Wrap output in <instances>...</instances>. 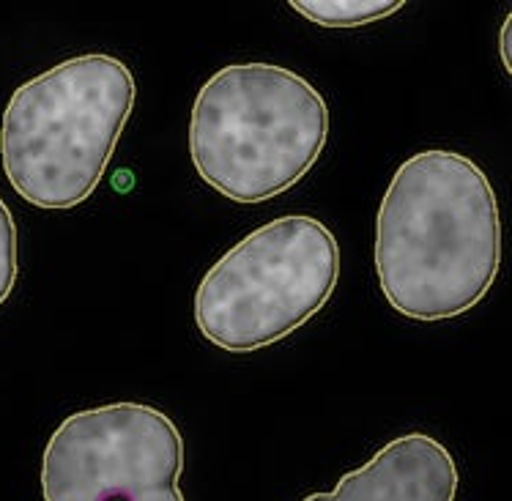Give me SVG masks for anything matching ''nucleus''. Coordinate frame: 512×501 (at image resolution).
<instances>
[{
  "mask_svg": "<svg viewBox=\"0 0 512 501\" xmlns=\"http://www.w3.org/2000/svg\"><path fill=\"white\" fill-rule=\"evenodd\" d=\"M20 272V255H17V222L11 217L6 200L0 198V304L6 302L14 291Z\"/></svg>",
  "mask_w": 512,
  "mask_h": 501,
  "instance_id": "6e6552de",
  "label": "nucleus"
},
{
  "mask_svg": "<svg viewBox=\"0 0 512 501\" xmlns=\"http://www.w3.org/2000/svg\"><path fill=\"white\" fill-rule=\"evenodd\" d=\"M326 140V99L277 63H230L214 72L189 115L192 165L236 203H263L296 187Z\"/></svg>",
  "mask_w": 512,
  "mask_h": 501,
  "instance_id": "7ed1b4c3",
  "label": "nucleus"
},
{
  "mask_svg": "<svg viewBox=\"0 0 512 501\" xmlns=\"http://www.w3.org/2000/svg\"><path fill=\"white\" fill-rule=\"evenodd\" d=\"M458 463L439 439L406 433L378 449L365 466L340 477L335 491L304 501H455Z\"/></svg>",
  "mask_w": 512,
  "mask_h": 501,
  "instance_id": "423d86ee",
  "label": "nucleus"
},
{
  "mask_svg": "<svg viewBox=\"0 0 512 501\" xmlns=\"http://www.w3.org/2000/svg\"><path fill=\"white\" fill-rule=\"evenodd\" d=\"M510 28H512V17H507L504 20V28H502V36H499V50H502V63L504 69L510 72L512 69V58H510Z\"/></svg>",
  "mask_w": 512,
  "mask_h": 501,
  "instance_id": "1a4fd4ad",
  "label": "nucleus"
},
{
  "mask_svg": "<svg viewBox=\"0 0 512 501\" xmlns=\"http://www.w3.org/2000/svg\"><path fill=\"white\" fill-rule=\"evenodd\" d=\"M135 74L113 55H77L11 94L0 121L3 173L36 209H74L102 184L135 107Z\"/></svg>",
  "mask_w": 512,
  "mask_h": 501,
  "instance_id": "f03ea898",
  "label": "nucleus"
},
{
  "mask_svg": "<svg viewBox=\"0 0 512 501\" xmlns=\"http://www.w3.org/2000/svg\"><path fill=\"white\" fill-rule=\"evenodd\" d=\"M293 11L321 28H359L403 9V0H296Z\"/></svg>",
  "mask_w": 512,
  "mask_h": 501,
  "instance_id": "0eeeda50",
  "label": "nucleus"
},
{
  "mask_svg": "<svg viewBox=\"0 0 512 501\" xmlns=\"http://www.w3.org/2000/svg\"><path fill=\"white\" fill-rule=\"evenodd\" d=\"M340 280V244L324 222L291 214L255 228L203 274L198 332L228 354L280 343L324 310Z\"/></svg>",
  "mask_w": 512,
  "mask_h": 501,
  "instance_id": "20e7f679",
  "label": "nucleus"
},
{
  "mask_svg": "<svg viewBox=\"0 0 512 501\" xmlns=\"http://www.w3.org/2000/svg\"><path fill=\"white\" fill-rule=\"evenodd\" d=\"M376 274L392 310L422 324L469 313L502 266V217L474 159L428 148L395 170L376 217Z\"/></svg>",
  "mask_w": 512,
  "mask_h": 501,
  "instance_id": "f257e3e1",
  "label": "nucleus"
},
{
  "mask_svg": "<svg viewBox=\"0 0 512 501\" xmlns=\"http://www.w3.org/2000/svg\"><path fill=\"white\" fill-rule=\"evenodd\" d=\"M184 439L146 403L74 411L42 455L44 501H184Z\"/></svg>",
  "mask_w": 512,
  "mask_h": 501,
  "instance_id": "39448f33",
  "label": "nucleus"
}]
</instances>
